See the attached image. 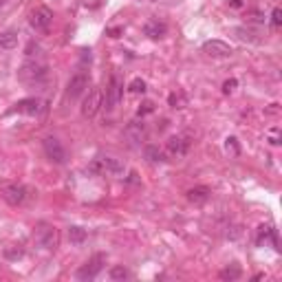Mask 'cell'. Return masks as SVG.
I'll use <instances>...</instances> for the list:
<instances>
[{
  "instance_id": "1",
  "label": "cell",
  "mask_w": 282,
  "mask_h": 282,
  "mask_svg": "<svg viewBox=\"0 0 282 282\" xmlns=\"http://www.w3.org/2000/svg\"><path fill=\"white\" fill-rule=\"evenodd\" d=\"M33 236H35V243H38L42 249L53 251L55 247L60 245V234H58V229H55L51 223H38Z\"/></svg>"
},
{
  "instance_id": "2",
  "label": "cell",
  "mask_w": 282,
  "mask_h": 282,
  "mask_svg": "<svg viewBox=\"0 0 282 282\" xmlns=\"http://www.w3.org/2000/svg\"><path fill=\"white\" fill-rule=\"evenodd\" d=\"M88 172L93 174H112V176H122L126 172V166L122 163V161L112 159V157H97L93 163L88 166Z\"/></svg>"
},
{
  "instance_id": "3",
  "label": "cell",
  "mask_w": 282,
  "mask_h": 282,
  "mask_svg": "<svg viewBox=\"0 0 282 282\" xmlns=\"http://www.w3.org/2000/svg\"><path fill=\"white\" fill-rule=\"evenodd\" d=\"M46 75H49V68H46V64H40V62H25V64L20 66V70H18L20 80L29 82V84L46 80Z\"/></svg>"
},
{
  "instance_id": "4",
  "label": "cell",
  "mask_w": 282,
  "mask_h": 282,
  "mask_svg": "<svg viewBox=\"0 0 282 282\" xmlns=\"http://www.w3.org/2000/svg\"><path fill=\"white\" fill-rule=\"evenodd\" d=\"M102 104H104L102 88H93V90H88V95L84 97V102H82V115H84V119H93V117L97 115V112H100Z\"/></svg>"
},
{
  "instance_id": "5",
  "label": "cell",
  "mask_w": 282,
  "mask_h": 282,
  "mask_svg": "<svg viewBox=\"0 0 282 282\" xmlns=\"http://www.w3.org/2000/svg\"><path fill=\"white\" fill-rule=\"evenodd\" d=\"M51 22H53V11L49 7H35L29 16V25L35 31H49Z\"/></svg>"
},
{
  "instance_id": "6",
  "label": "cell",
  "mask_w": 282,
  "mask_h": 282,
  "mask_svg": "<svg viewBox=\"0 0 282 282\" xmlns=\"http://www.w3.org/2000/svg\"><path fill=\"white\" fill-rule=\"evenodd\" d=\"M86 88H88V75L86 73H75L66 84V97L70 102H75L77 97H82L84 93H86Z\"/></svg>"
},
{
  "instance_id": "7",
  "label": "cell",
  "mask_w": 282,
  "mask_h": 282,
  "mask_svg": "<svg viewBox=\"0 0 282 282\" xmlns=\"http://www.w3.org/2000/svg\"><path fill=\"white\" fill-rule=\"evenodd\" d=\"M122 95H124V82H122V77L115 73V75H110L108 88H106V106L115 108V106L122 102Z\"/></svg>"
},
{
  "instance_id": "8",
  "label": "cell",
  "mask_w": 282,
  "mask_h": 282,
  "mask_svg": "<svg viewBox=\"0 0 282 282\" xmlns=\"http://www.w3.org/2000/svg\"><path fill=\"white\" fill-rule=\"evenodd\" d=\"M104 263H106V256H104V253H95V256L90 258L86 265L80 267V271H77V278H80V280H93L97 273L102 271Z\"/></svg>"
},
{
  "instance_id": "9",
  "label": "cell",
  "mask_w": 282,
  "mask_h": 282,
  "mask_svg": "<svg viewBox=\"0 0 282 282\" xmlns=\"http://www.w3.org/2000/svg\"><path fill=\"white\" fill-rule=\"evenodd\" d=\"M42 146H44V152H46V157L53 161V163H58L62 166L66 161V150H64V146L60 144L55 137H46L44 141H42Z\"/></svg>"
},
{
  "instance_id": "10",
  "label": "cell",
  "mask_w": 282,
  "mask_h": 282,
  "mask_svg": "<svg viewBox=\"0 0 282 282\" xmlns=\"http://www.w3.org/2000/svg\"><path fill=\"white\" fill-rule=\"evenodd\" d=\"M203 51L212 55V58H229L234 53V49L223 40H207V42H203Z\"/></svg>"
},
{
  "instance_id": "11",
  "label": "cell",
  "mask_w": 282,
  "mask_h": 282,
  "mask_svg": "<svg viewBox=\"0 0 282 282\" xmlns=\"http://www.w3.org/2000/svg\"><path fill=\"white\" fill-rule=\"evenodd\" d=\"M3 196L9 205H22L25 199H27V187L18 185V183H11V185H5Z\"/></svg>"
},
{
  "instance_id": "12",
  "label": "cell",
  "mask_w": 282,
  "mask_h": 282,
  "mask_svg": "<svg viewBox=\"0 0 282 282\" xmlns=\"http://www.w3.org/2000/svg\"><path fill=\"white\" fill-rule=\"evenodd\" d=\"M166 150L170 157L181 159V157H185L187 150H190V141L185 137H170L166 141Z\"/></svg>"
},
{
  "instance_id": "13",
  "label": "cell",
  "mask_w": 282,
  "mask_h": 282,
  "mask_svg": "<svg viewBox=\"0 0 282 282\" xmlns=\"http://www.w3.org/2000/svg\"><path fill=\"white\" fill-rule=\"evenodd\" d=\"M144 33L148 35V38H152V40H159V38H163V35L168 33V25L161 22L159 18H152V20H148V22L144 25Z\"/></svg>"
},
{
  "instance_id": "14",
  "label": "cell",
  "mask_w": 282,
  "mask_h": 282,
  "mask_svg": "<svg viewBox=\"0 0 282 282\" xmlns=\"http://www.w3.org/2000/svg\"><path fill=\"white\" fill-rule=\"evenodd\" d=\"M124 135L130 141V146H139L141 141L146 139V126L141 122H132V124H128V128H126Z\"/></svg>"
},
{
  "instance_id": "15",
  "label": "cell",
  "mask_w": 282,
  "mask_h": 282,
  "mask_svg": "<svg viewBox=\"0 0 282 282\" xmlns=\"http://www.w3.org/2000/svg\"><path fill=\"white\" fill-rule=\"evenodd\" d=\"M209 199V187L207 185H196L192 190H187V201L194 205H203Z\"/></svg>"
},
{
  "instance_id": "16",
  "label": "cell",
  "mask_w": 282,
  "mask_h": 282,
  "mask_svg": "<svg viewBox=\"0 0 282 282\" xmlns=\"http://www.w3.org/2000/svg\"><path fill=\"white\" fill-rule=\"evenodd\" d=\"M13 110H16V112H25V115H38V112H40V100H35V97L20 100Z\"/></svg>"
},
{
  "instance_id": "17",
  "label": "cell",
  "mask_w": 282,
  "mask_h": 282,
  "mask_svg": "<svg viewBox=\"0 0 282 282\" xmlns=\"http://www.w3.org/2000/svg\"><path fill=\"white\" fill-rule=\"evenodd\" d=\"M18 46V31H3L0 33V49H5V51H11V49Z\"/></svg>"
},
{
  "instance_id": "18",
  "label": "cell",
  "mask_w": 282,
  "mask_h": 282,
  "mask_svg": "<svg viewBox=\"0 0 282 282\" xmlns=\"http://www.w3.org/2000/svg\"><path fill=\"white\" fill-rule=\"evenodd\" d=\"M68 238L73 245H82L86 241V229L80 227V225H73V227H68Z\"/></svg>"
},
{
  "instance_id": "19",
  "label": "cell",
  "mask_w": 282,
  "mask_h": 282,
  "mask_svg": "<svg viewBox=\"0 0 282 282\" xmlns=\"http://www.w3.org/2000/svg\"><path fill=\"white\" fill-rule=\"evenodd\" d=\"M241 267L238 265H231V267H227V269H223L221 271V278L223 280H236V278H241Z\"/></svg>"
},
{
  "instance_id": "20",
  "label": "cell",
  "mask_w": 282,
  "mask_h": 282,
  "mask_svg": "<svg viewBox=\"0 0 282 282\" xmlns=\"http://www.w3.org/2000/svg\"><path fill=\"white\" fill-rule=\"evenodd\" d=\"M146 157H148V161L157 163V161H163V152H161L157 146H146Z\"/></svg>"
},
{
  "instance_id": "21",
  "label": "cell",
  "mask_w": 282,
  "mask_h": 282,
  "mask_svg": "<svg viewBox=\"0 0 282 282\" xmlns=\"http://www.w3.org/2000/svg\"><path fill=\"white\" fill-rule=\"evenodd\" d=\"M110 278L112 280H126V278H130V271L126 269V267L117 265V267H112V269H110Z\"/></svg>"
},
{
  "instance_id": "22",
  "label": "cell",
  "mask_w": 282,
  "mask_h": 282,
  "mask_svg": "<svg viewBox=\"0 0 282 282\" xmlns=\"http://www.w3.org/2000/svg\"><path fill=\"white\" fill-rule=\"evenodd\" d=\"M130 93H146V82L141 80V77H137V80L130 82Z\"/></svg>"
},
{
  "instance_id": "23",
  "label": "cell",
  "mask_w": 282,
  "mask_h": 282,
  "mask_svg": "<svg viewBox=\"0 0 282 282\" xmlns=\"http://www.w3.org/2000/svg\"><path fill=\"white\" fill-rule=\"evenodd\" d=\"M236 33H238V38H241L243 42H256V38H251L253 33H251L249 29H245V27H238Z\"/></svg>"
},
{
  "instance_id": "24",
  "label": "cell",
  "mask_w": 282,
  "mask_h": 282,
  "mask_svg": "<svg viewBox=\"0 0 282 282\" xmlns=\"http://www.w3.org/2000/svg\"><path fill=\"white\" fill-rule=\"evenodd\" d=\"M5 256H7V258H11V260H18V258H22V256H25V251L20 249V247H18V249H11V247H7V249H5Z\"/></svg>"
},
{
  "instance_id": "25",
  "label": "cell",
  "mask_w": 282,
  "mask_h": 282,
  "mask_svg": "<svg viewBox=\"0 0 282 282\" xmlns=\"http://www.w3.org/2000/svg\"><path fill=\"white\" fill-rule=\"evenodd\" d=\"M271 25L276 27V29L282 25V9H280V7H276V9L271 11Z\"/></svg>"
},
{
  "instance_id": "26",
  "label": "cell",
  "mask_w": 282,
  "mask_h": 282,
  "mask_svg": "<svg viewBox=\"0 0 282 282\" xmlns=\"http://www.w3.org/2000/svg\"><path fill=\"white\" fill-rule=\"evenodd\" d=\"M170 106H172V108H183V106H185V100H183V95L172 93V95H170Z\"/></svg>"
},
{
  "instance_id": "27",
  "label": "cell",
  "mask_w": 282,
  "mask_h": 282,
  "mask_svg": "<svg viewBox=\"0 0 282 282\" xmlns=\"http://www.w3.org/2000/svg\"><path fill=\"white\" fill-rule=\"evenodd\" d=\"M152 110H154V104H152V102H144V104L139 106L137 115H139V117H144V115H148V112H152Z\"/></svg>"
},
{
  "instance_id": "28",
  "label": "cell",
  "mask_w": 282,
  "mask_h": 282,
  "mask_svg": "<svg viewBox=\"0 0 282 282\" xmlns=\"http://www.w3.org/2000/svg\"><path fill=\"white\" fill-rule=\"evenodd\" d=\"M236 84H238L236 80H227V82L223 84V93H231V90L236 88Z\"/></svg>"
},
{
  "instance_id": "29",
  "label": "cell",
  "mask_w": 282,
  "mask_h": 282,
  "mask_svg": "<svg viewBox=\"0 0 282 282\" xmlns=\"http://www.w3.org/2000/svg\"><path fill=\"white\" fill-rule=\"evenodd\" d=\"M269 137H271V144H273V146H278V144H280V130H278V128H273Z\"/></svg>"
},
{
  "instance_id": "30",
  "label": "cell",
  "mask_w": 282,
  "mask_h": 282,
  "mask_svg": "<svg viewBox=\"0 0 282 282\" xmlns=\"http://www.w3.org/2000/svg\"><path fill=\"white\" fill-rule=\"evenodd\" d=\"M227 150H231L234 154H238V146H236V139H234V137L227 139Z\"/></svg>"
},
{
  "instance_id": "31",
  "label": "cell",
  "mask_w": 282,
  "mask_h": 282,
  "mask_svg": "<svg viewBox=\"0 0 282 282\" xmlns=\"http://www.w3.org/2000/svg\"><path fill=\"white\" fill-rule=\"evenodd\" d=\"M122 33H124L122 27H112V29H108V35H110V38H119Z\"/></svg>"
},
{
  "instance_id": "32",
  "label": "cell",
  "mask_w": 282,
  "mask_h": 282,
  "mask_svg": "<svg viewBox=\"0 0 282 282\" xmlns=\"http://www.w3.org/2000/svg\"><path fill=\"white\" fill-rule=\"evenodd\" d=\"M229 5H231V7H236V9H238V7H243V0H229Z\"/></svg>"
}]
</instances>
